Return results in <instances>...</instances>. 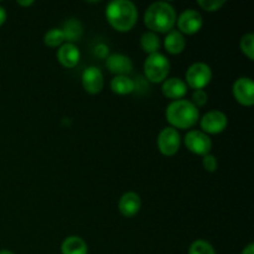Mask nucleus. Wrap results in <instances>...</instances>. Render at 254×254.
<instances>
[{"label": "nucleus", "mask_w": 254, "mask_h": 254, "mask_svg": "<svg viewBox=\"0 0 254 254\" xmlns=\"http://www.w3.org/2000/svg\"><path fill=\"white\" fill-rule=\"evenodd\" d=\"M165 116L174 129H190L200 119L198 108H196L192 102L188 99L171 102L166 108Z\"/></svg>", "instance_id": "7ed1b4c3"}, {"label": "nucleus", "mask_w": 254, "mask_h": 254, "mask_svg": "<svg viewBox=\"0 0 254 254\" xmlns=\"http://www.w3.org/2000/svg\"><path fill=\"white\" fill-rule=\"evenodd\" d=\"M241 50H242L243 54L253 61L254 60V35L253 34H246L245 36H242L240 42Z\"/></svg>", "instance_id": "5701e85b"}, {"label": "nucleus", "mask_w": 254, "mask_h": 254, "mask_svg": "<svg viewBox=\"0 0 254 254\" xmlns=\"http://www.w3.org/2000/svg\"><path fill=\"white\" fill-rule=\"evenodd\" d=\"M232 93L236 101L245 107L254 104V83L251 77H240L233 83Z\"/></svg>", "instance_id": "9d476101"}, {"label": "nucleus", "mask_w": 254, "mask_h": 254, "mask_svg": "<svg viewBox=\"0 0 254 254\" xmlns=\"http://www.w3.org/2000/svg\"><path fill=\"white\" fill-rule=\"evenodd\" d=\"M164 46L165 50L171 55H179L185 50L186 41L184 35L179 30H171L166 34L164 40Z\"/></svg>", "instance_id": "dca6fc26"}, {"label": "nucleus", "mask_w": 254, "mask_h": 254, "mask_svg": "<svg viewBox=\"0 0 254 254\" xmlns=\"http://www.w3.org/2000/svg\"><path fill=\"white\" fill-rule=\"evenodd\" d=\"M66 41L62 29H50L44 36V44L49 47H59Z\"/></svg>", "instance_id": "412c9836"}, {"label": "nucleus", "mask_w": 254, "mask_h": 254, "mask_svg": "<svg viewBox=\"0 0 254 254\" xmlns=\"http://www.w3.org/2000/svg\"><path fill=\"white\" fill-rule=\"evenodd\" d=\"M176 24L181 34L193 35L200 31L203 20L200 12L193 9H188L181 12L180 16L176 17Z\"/></svg>", "instance_id": "1a4fd4ad"}, {"label": "nucleus", "mask_w": 254, "mask_h": 254, "mask_svg": "<svg viewBox=\"0 0 254 254\" xmlns=\"http://www.w3.org/2000/svg\"><path fill=\"white\" fill-rule=\"evenodd\" d=\"M140 46L146 54H156L159 51V47H160V39L155 32H144L140 37Z\"/></svg>", "instance_id": "6ab92c4d"}, {"label": "nucleus", "mask_w": 254, "mask_h": 254, "mask_svg": "<svg viewBox=\"0 0 254 254\" xmlns=\"http://www.w3.org/2000/svg\"><path fill=\"white\" fill-rule=\"evenodd\" d=\"M241 254H254V245L253 243H250V245L247 246V247L245 248V250L242 251V253Z\"/></svg>", "instance_id": "cd10ccee"}, {"label": "nucleus", "mask_w": 254, "mask_h": 254, "mask_svg": "<svg viewBox=\"0 0 254 254\" xmlns=\"http://www.w3.org/2000/svg\"><path fill=\"white\" fill-rule=\"evenodd\" d=\"M106 66L116 76H128L133 69V62L126 55L113 54L106 60Z\"/></svg>", "instance_id": "f8f14e48"}, {"label": "nucleus", "mask_w": 254, "mask_h": 254, "mask_svg": "<svg viewBox=\"0 0 254 254\" xmlns=\"http://www.w3.org/2000/svg\"><path fill=\"white\" fill-rule=\"evenodd\" d=\"M144 24L151 32L168 34L176 24V10L170 2L156 1L146 9Z\"/></svg>", "instance_id": "f03ea898"}, {"label": "nucleus", "mask_w": 254, "mask_h": 254, "mask_svg": "<svg viewBox=\"0 0 254 254\" xmlns=\"http://www.w3.org/2000/svg\"><path fill=\"white\" fill-rule=\"evenodd\" d=\"M111 89L113 93L119 96H127L133 93L135 89V83L129 76H116L111 81Z\"/></svg>", "instance_id": "a211bd4d"}, {"label": "nucleus", "mask_w": 254, "mask_h": 254, "mask_svg": "<svg viewBox=\"0 0 254 254\" xmlns=\"http://www.w3.org/2000/svg\"><path fill=\"white\" fill-rule=\"evenodd\" d=\"M0 254H15V253H12L11 251H6V250H4V251H0Z\"/></svg>", "instance_id": "c756f323"}, {"label": "nucleus", "mask_w": 254, "mask_h": 254, "mask_svg": "<svg viewBox=\"0 0 254 254\" xmlns=\"http://www.w3.org/2000/svg\"><path fill=\"white\" fill-rule=\"evenodd\" d=\"M228 119L223 112L210 111L201 118L200 126L205 134H220L227 128Z\"/></svg>", "instance_id": "6e6552de"}, {"label": "nucleus", "mask_w": 254, "mask_h": 254, "mask_svg": "<svg viewBox=\"0 0 254 254\" xmlns=\"http://www.w3.org/2000/svg\"><path fill=\"white\" fill-rule=\"evenodd\" d=\"M62 31L64 34V39L72 44V42L77 41L81 37L82 25L78 20L69 19L68 21L64 22V27H62Z\"/></svg>", "instance_id": "aec40b11"}, {"label": "nucleus", "mask_w": 254, "mask_h": 254, "mask_svg": "<svg viewBox=\"0 0 254 254\" xmlns=\"http://www.w3.org/2000/svg\"><path fill=\"white\" fill-rule=\"evenodd\" d=\"M161 92L166 98L178 101V99H183V97H185V94L188 93V86L181 78L173 77V78H168L163 82Z\"/></svg>", "instance_id": "2eb2a0df"}, {"label": "nucleus", "mask_w": 254, "mask_h": 254, "mask_svg": "<svg viewBox=\"0 0 254 254\" xmlns=\"http://www.w3.org/2000/svg\"><path fill=\"white\" fill-rule=\"evenodd\" d=\"M106 17L114 30L128 32L135 26L138 9L129 0H113L107 5Z\"/></svg>", "instance_id": "f257e3e1"}, {"label": "nucleus", "mask_w": 254, "mask_h": 254, "mask_svg": "<svg viewBox=\"0 0 254 254\" xmlns=\"http://www.w3.org/2000/svg\"><path fill=\"white\" fill-rule=\"evenodd\" d=\"M82 86L84 91L89 94H98L103 89L104 78L103 73L98 67L91 66L82 73Z\"/></svg>", "instance_id": "9b49d317"}, {"label": "nucleus", "mask_w": 254, "mask_h": 254, "mask_svg": "<svg viewBox=\"0 0 254 254\" xmlns=\"http://www.w3.org/2000/svg\"><path fill=\"white\" fill-rule=\"evenodd\" d=\"M212 79V71L205 62H195L186 71V86L192 89H203Z\"/></svg>", "instance_id": "39448f33"}, {"label": "nucleus", "mask_w": 254, "mask_h": 254, "mask_svg": "<svg viewBox=\"0 0 254 254\" xmlns=\"http://www.w3.org/2000/svg\"><path fill=\"white\" fill-rule=\"evenodd\" d=\"M17 4L21 5V6L27 7V6H31V5L34 4V1H32V0H29V1H17Z\"/></svg>", "instance_id": "c85d7f7f"}, {"label": "nucleus", "mask_w": 254, "mask_h": 254, "mask_svg": "<svg viewBox=\"0 0 254 254\" xmlns=\"http://www.w3.org/2000/svg\"><path fill=\"white\" fill-rule=\"evenodd\" d=\"M207 99H208V96L203 89H196V91H193L192 101L191 102H192L193 106H195L196 108H200V107L206 106Z\"/></svg>", "instance_id": "393cba45"}, {"label": "nucleus", "mask_w": 254, "mask_h": 254, "mask_svg": "<svg viewBox=\"0 0 254 254\" xmlns=\"http://www.w3.org/2000/svg\"><path fill=\"white\" fill-rule=\"evenodd\" d=\"M61 254H88V246L83 238L69 236L62 242Z\"/></svg>", "instance_id": "f3484780"}, {"label": "nucleus", "mask_w": 254, "mask_h": 254, "mask_svg": "<svg viewBox=\"0 0 254 254\" xmlns=\"http://www.w3.org/2000/svg\"><path fill=\"white\" fill-rule=\"evenodd\" d=\"M197 4L201 9L206 10L208 12H212L220 10L226 4V1L225 0H198Z\"/></svg>", "instance_id": "b1692460"}, {"label": "nucleus", "mask_w": 254, "mask_h": 254, "mask_svg": "<svg viewBox=\"0 0 254 254\" xmlns=\"http://www.w3.org/2000/svg\"><path fill=\"white\" fill-rule=\"evenodd\" d=\"M189 254H216L215 248L203 240H197L191 243L189 248Z\"/></svg>", "instance_id": "4be33fe9"}, {"label": "nucleus", "mask_w": 254, "mask_h": 254, "mask_svg": "<svg viewBox=\"0 0 254 254\" xmlns=\"http://www.w3.org/2000/svg\"><path fill=\"white\" fill-rule=\"evenodd\" d=\"M140 196L136 192H133V191L124 193L118 203L119 212H121L124 217H134V216L140 211Z\"/></svg>", "instance_id": "4468645a"}, {"label": "nucleus", "mask_w": 254, "mask_h": 254, "mask_svg": "<svg viewBox=\"0 0 254 254\" xmlns=\"http://www.w3.org/2000/svg\"><path fill=\"white\" fill-rule=\"evenodd\" d=\"M170 72V62L168 57L160 52L149 55L144 62V73L151 83H161L165 81Z\"/></svg>", "instance_id": "20e7f679"}, {"label": "nucleus", "mask_w": 254, "mask_h": 254, "mask_svg": "<svg viewBox=\"0 0 254 254\" xmlns=\"http://www.w3.org/2000/svg\"><path fill=\"white\" fill-rule=\"evenodd\" d=\"M5 20H6V11H5L4 7L0 6V26L4 24Z\"/></svg>", "instance_id": "bb28decb"}, {"label": "nucleus", "mask_w": 254, "mask_h": 254, "mask_svg": "<svg viewBox=\"0 0 254 254\" xmlns=\"http://www.w3.org/2000/svg\"><path fill=\"white\" fill-rule=\"evenodd\" d=\"M181 145L180 134L173 127L164 128L158 135V148L165 156H173L179 151Z\"/></svg>", "instance_id": "423d86ee"}, {"label": "nucleus", "mask_w": 254, "mask_h": 254, "mask_svg": "<svg viewBox=\"0 0 254 254\" xmlns=\"http://www.w3.org/2000/svg\"><path fill=\"white\" fill-rule=\"evenodd\" d=\"M57 60L66 68H73L81 60V52L76 45L66 42L60 46L59 51H57Z\"/></svg>", "instance_id": "ddd939ff"}, {"label": "nucleus", "mask_w": 254, "mask_h": 254, "mask_svg": "<svg viewBox=\"0 0 254 254\" xmlns=\"http://www.w3.org/2000/svg\"><path fill=\"white\" fill-rule=\"evenodd\" d=\"M185 145L191 153L205 156L212 149V140L207 134L201 130H190L185 135Z\"/></svg>", "instance_id": "0eeeda50"}, {"label": "nucleus", "mask_w": 254, "mask_h": 254, "mask_svg": "<svg viewBox=\"0 0 254 254\" xmlns=\"http://www.w3.org/2000/svg\"><path fill=\"white\" fill-rule=\"evenodd\" d=\"M202 165L206 171H208V173H215L218 168L217 158L215 155L207 154V155L202 156Z\"/></svg>", "instance_id": "a878e982"}]
</instances>
